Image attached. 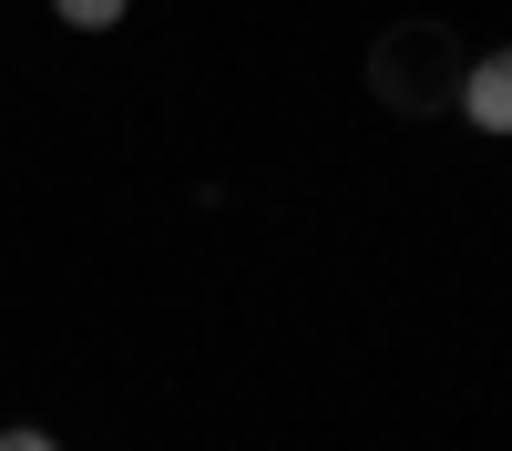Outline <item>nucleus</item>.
<instances>
[{"instance_id": "1", "label": "nucleus", "mask_w": 512, "mask_h": 451, "mask_svg": "<svg viewBox=\"0 0 512 451\" xmlns=\"http://www.w3.org/2000/svg\"><path fill=\"white\" fill-rule=\"evenodd\" d=\"M451 82H461V41L441 21H390V41L369 52V93L390 113H451Z\"/></svg>"}, {"instance_id": "2", "label": "nucleus", "mask_w": 512, "mask_h": 451, "mask_svg": "<svg viewBox=\"0 0 512 451\" xmlns=\"http://www.w3.org/2000/svg\"><path fill=\"white\" fill-rule=\"evenodd\" d=\"M451 113L472 123V134L512 144V41H492V52H472V62H461V82H451Z\"/></svg>"}, {"instance_id": "3", "label": "nucleus", "mask_w": 512, "mask_h": 451, "mask_svg": "<svg viewBox=\"0 0 512 451\" xmlns=\"http://www.w3.org/2000/svg\"><path fill=\"white\" fill-rule=\"evenodd\" d=\"M123 11H134V0H52V21H62V31H113Z\"/></svg>"}, {"instance_id": "4", "label": "nucleus", "mask_w": 512, "mask_h": 451, "mask_svg": "<svg viewBox=\"0 0 512 451\" xmlns=\"http://www.w3.org/2000/svg\"><path fill=\"white\" fill-rule=\"evenodd\" d=\"M0 451H62L52 431H31V421H11V431H0Z\"/></svg>"}]
</instances>
